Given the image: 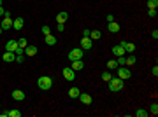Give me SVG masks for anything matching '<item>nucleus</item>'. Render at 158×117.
<instances>
[{"mask_svg":"<svg viewBox=\"0 0 158 117\" xmlns=\"http://www.w3.org/2000/svg\"><path fill=\"white\" fill-rule=\"evenodd\" d=\"M2 32H4V30H2V26H0V35H2Z\"/></svg>","mask_w":158,"mask_h":117,"instance_id":"58836bf2","label":"nucleus"},{"mask_svg":"<svg viewBox=\"0 0 158 117\" xmlns=\"http://www.w3.org/2000/svg\"><path fill=\"white\" fill-rule=\"evenodd\" d=\"M19 46H18V40H9L7 44H5V51H11V53H14L16 54V49H18Z\"/></svg>","mask_w":158,"mask_h":117,"instance_id":"6e6552de","label":"nucleus"},{"mask_svg":"<svg viewBox=\"0 0 158 117\" xmlns=\"http://www.w3.org/2000/svg\"><path fill=\"white\" fill-rule=\"evenodd\" d=\"M16 61L18 63H23L25 61V54H16Z\"/></svg>","mask_w":158,"mask_h":117,"instance_id":"7c9ffc66","label":"nucleus"},{"mask_svg":"<svg viewBox=\"0 0 158 117\" xmlns=\"http://www.w3.org/2000/svg\"><path fill=\"white\" fill-rule=\"evenodd\" d=\"M83 56H84V51H83L81 47H77V49H72L67 58H69L70 61H77V60H83Z\"/></svg>","mask_w":158,"mask_h":117,"instance_id":"7ed1b4c3","label":"nucleus"},{"mask_svg":"<svg viewBox=\"0 0 158 117\" xmlns=\"http://www.w3.org/2000/svg\"><path fill=\"white\" fill-rule=\"evenodd\" d=\"M72 70H83L84 68V61L83 60H77V61H72Z\"/></svg>","mask_w":158,"mask_h":117,"instance_id":"a211bd4d","label":"nucleus"},{"mask_svg":"<svg viewBox=\"0 0 158 117\" xmlns=\"http://www.w3.org/2000/svg\"><path fill=\"white\" fill-rule=\"evenodd\" d=\"M121 47L125 49V53H134V51H135V44L127 42V40H121Z\"/></svg>","mask_w":158,"mask_h":117,"instance_id":"1a4fd4ad","label":"nucleus"},{"mask_svg":"<svg viewBox=\"0 0 158 117\" xmlns=\"http://www.w3.org/2000/svg\"><path fill=\"white\" fill-rule=\"evenodd\" d=\"M69 19V14L63 11V12H60V14H56V23H62V25H65V21Z\"/></svg>","mask_w":158,"mask_h":117,"instance_id":"2eb2a0df","label":"nucleus"},{"mask_svg":"<svg viewBox=\"0 0 158 117\" xmlns=\"http://www.w3.org/2000/svg\"><path fill=\"white\" fill-rule=\"evenodd\" d=\"M42 33H44V35H49V33H51V28H49V26H42Z\"/></svg>","mask_w":158,"mask_h":117,"instance_id":"2f4dec72","label":"nucleus"},{"mask_svg":"<svg viewBox=\"0 0 158 117\" xmlns=\"http://www.w3.org/2000/svg\"><path fill=\"white\" fill-rule=\"evenodd\" d=\"M100 77H102V81H104V82H109V81L113 79V75H111V72H104V74L100 75Z\"/></svg>","mask_w":158,"mask_h":117,"instance_id":"b1692460","label":"nucleus"},{"mask_svg":"<svg viewBox=\"0 0 158 117\" xmlns=\"http://www.w3.org/2000/svg\"><path fill=\"white\" fill-rule=\"evenodd\" d=\"M37 86H39L42 91H47V89H51V86H53V79L47 77V75H42V77L37 79Z\"/></svg>","mask_w":158,"mask_h":117,"instance_id":"f257e3e1","label":"nucleus"},{"mask_svg":"<svg viewBox=\"0 0 158 117\" xmlns=\"http://www.w3.org/2000/svg\"><path fill=\"white\" fill-rule=\"evenodd\" d=\"M158 0H148V9H157Z\"/></svg>","mask_w":158,"mask_h":117,"instance_id":"a878e982","label":"nucleus"},{"mask_svg":"<svg viewBox=\"0 0 158 117\" xmlns=\"http://www.w3.org/2000/svg\"><path fill=\"white\" fill-rule=\"evenodd\" d=\"M79 102L84 103V105H90V103L93 102V98H91L90 95H86V93H81V95H79Z\"/></svg>","mask_w":158,"mask_h":117,"instance_id":"f8f14e48","label":"nucleus"},{"mask_svg":"<svg viewBox=\"0 0 158 117\" xmlns=\"http://www.w3.org/2000/svg\"><path fill=\"white\" fill-rule=\"evenodd\" d=\"M148 16L149 18H157V9H148Z\"/></svg>","mask_w":158,"mask_h":117,"instance_id":"c756f323","label":"nucleus"},{"mask_svg":"<svg viewBox=\"0 0 158 117\" xmlns=\"http://www.w3.org/2000/svg\"><path fill=\"white\" fill-rule=\"evenodd\" d=\"M111 21H114V16L113 14H107V23H111Z\"/></svg>","mask_w":158,"mask_h":117,"instance_id":"c9c22d12","label":"nucleus"},{"mask_svg":"<svg viewBox=\"0 0 158 117\" xmlns=\"http://www.w3.org/2000/svg\"><path fill=\"white\" fill-rule=\"evenodd\" d=\"M151 75H153V77H158V67H157V65L153 67V70H151Z\"/></svg>","mask_w":158,"mask_h":117,"instance_id":"473e14b6","label":"nucleus"},{"mask_svg":"<svg viewBox=\"0 0 158 117\" xmlns=\"http://www.w3.org/2000/svg\"><path fill=\"white\" fill-rule=\"evenodd\" d=\"M5 14V11H4V7H0V16H4Z\"/></svg>","mask_w":158,"mask_h":117,"instance_id":"4c0bfd02","label":"nucleus"},{"mask_svg":"<svg viewBox=\"0 0 158 117\" xmlns=\"http://www.w3.org/2000/svg\"><path fill=\"white\" fill-rule=\"evenodd\" d=\"M18 46H19V47H23V49H25V47H26V46H28V42H26V39H19V40H18Z\"/></svg>","mask_w":158,"mask_h":117,"instance_id":"c85d7f7f","label":"nucleus"},{"mask_svg":"<svg viewBox=\"0 0 158 117\" xmlns=\"http://www.w3.org/2000/svg\"><path fill=\"white\" fill-rule=\"evenodd\" d=\"M91 47H93V40H91L90 37H83V39H81V49L88 51V49H91Z\"/></svg>","mask_w":158,"mask_h":117,"instance_id":"423d86ee","label":"nucleus"},{"mask_svg":"<svg viewBox=\"0 0 158 117\" xmlns=\"http://www.w3.org/2000/svg\"><path fill=\"white\" fill-rule=\"evenodd\" d=\"M12 98H14L16 102H23V100H25V93L19 91V89H14V91H12Z\"/></svg>","mask_w":158,"mask_h":117,"instance_id":"4468645a","label":"nucleus"},{"mask_svg":"<svg viewBox=\"0 0 158 117\" xmlns=\"http://www.w3.org/2000/svg\"><path fill=\"white\" fill-rule=\"evenodd\" d=\"M56 30H58V32H63V30H65V26H63L62 23H58V26H56Z\"/></svg>","mask_w":158,"mask_h":117,"instance_id":"72a5a7b5","label":"nucleus"},{"mask_svg":"<svg viewBox=\"0 0 158 117\" xmlns=\"http://www.w3.org/2000/svg\"><path fill=\"white\" fill-rule=\"evenodd\" d=\"M2 58H4V61H7V63H11V61H14V60H16L14 53H11V51H5V53L2 54Z\"/></svg>","mask_w":158,"mask_h":117,"instance_id":"f3484780","label":"nucleus"},{"mask_svg":"<svg viewBox=\"0 0 158 117\" xmlns=\"http://www.w3.org/2000/svg\"><path fill=\"white\" fill-rule=\"evenodd\" d=\"M100 37H102L100 30H90V39H91V40H98Z\"/></svg>","mask_w":158,"mask_h":117,"instance_id":"6ab92c4d","label":"nucleus"},{"mask_svg":"<svg viewBox=\"0 0 158 117\" xmlns=\"http://www.w3.org/2000/svg\"><path fill=\"white\" fill-rule=\"evenodd\" d=\"M44 40H46L47 46H55V44H56V37H53L51 33H49V35H44Z\"/></svg>","mask_w":158,"mask_h":117,"instance_id":"aec40b11","label":"nucleus"},{"mask_svg":"<svg viewBox=\"0 0 158 117\" xmlns=\"http://www.w3.org/2000/svg\"><path fill=\"white\" fill-rule=\"evenodd\" d=\"M113 54H114V56H125L127 53H125V49L121 47V44H116V46H113Z\"/></svg>","mask_w":158,"mask_h":117,"instance_id":"9b49d317","label":"nucleus"},{"mask_svg":"<svg viewBox=\"0 0 158 117\" xmlns=\"http://www.w3.org/2000/svg\"><path fill=\"white\" fill-rule=\"evenodd\" d=\"M37 54V47L35 46H26L25 47V56H35Z\"/></svg>","mask_w":158,"mask_h":117,"instance_id":"dca6fc26","label":"nucleus"},{"mask_svg":"<svg viewBox=\"0 0 158 117\" xmlns=\"http://www.w3.org/2000/svg\"><path fill=\"white\" fill-rule=\"evenodd\" d=\"M79 95H81V91H79L77 88H70V89H69V96H70V98H79Z\"/></svg>","mask_w":158,"mask_h":117,"instance_id":"412c9836","label":"nucleus"},{"mask_svg":"<svg viewBox=\"0 0 158 117\" xmlns=\"http://www.w3.org/2000/svg\"><path fill=\"white\" fill-rule=\"evenodd\" d=\"M0 26H2V30H11V28H12V19H11V18H7V16H4L2 23H0Z\"/></svg>","mask_w":158,"mask_h":117,"instance_id":"0eeeda50","label":"nucleus"},{"mask_svg":"<svg viewBox=\"0 0 158 117\" xmlns=\"http://www.w3.org/2000/svg\"><path fill=\"white\" fill-rule=\"evenodd\" d=\"M7 117H21V112L16 110V109H14V110H9V112H7Z\"/></svg>","mask_w":158,"mask_h":117,"instance_id":"393cba45","label":"nucleus"},{"mask_svg":"<svg viewBox=\"0 0 158 117\" xmlns=\"http://www.w3.org/2000/svg\"><path fill=\"white\" fill-rule=\"evenodd\" d=\"M149 114H153V116H157L158 114V105L157 103H153V105L149 107Z\"/></svg>","mask_w":158,"mask_h":117,"instance_id":"cd10ccee","label":"nucleus"},{"mask_svg":"<svg viewBox=\"0 0 158 117\" xmlns=\"http://www.w3.org/2000/svg\"><path fill=\"white\" fill-rule=\"evenodd\" d=\"M123 88H125V81H123V79H120V77H116V79H114V77H113V79L109 81V89H111L113 93L121 91Z\"/></svg>","mask_w":158,"mask_h":117,"instance_id":"f03ea898","label":"nucleus"},{"mask_svg":"<svg viewBox=\"0 0 158 117\" xmlns=\"http://www.w3.org/2000/svg\"><path fill=\"white\" fill-rule=\"evenodd\" d=\"M135 116H137V117H148V116H149V112H146V110H142V109H139V110L135 112Z\"/></svg>","mask_w":158,"mask_h":117,"instance_id":"bb28decb","label":"nucleus"},{"mask_svg":"<svg viewBox=\"0 0 158 117\" xmlns=\"http://www.w3.org/2000/svg\"><path fill=\"white\" fill-rule=\"evenodd\" d=\"M151 37H153V39L157 40V39H158V30H153V33H151Z\"/></svg>","mask_w":158,"mask_h":117,"instance_id":"f704fd0d","label":"nucleus"},{"mask_svg":"<svg viewBox=\"0 0 158 117\" xmlns=\"http://www.w3.org/2000/svg\"><path fill=\"white\" fill-rule=\"evenodd\" d=\"M107 68H109V70H116V68H118V61H116V60L107 61Z\"/></svg>","mask_w":158,"mask_h":117,"instance_id":"5701e85b","label":"nucleus"},{"mask_svg":"<svg viewBox=\"0 0 158 117\" xmlns=\"http://www.w3.org/2000/svg\"><path fill=\"white\" fill-rule=\"evenodd\" d=\"M62 74H63L65 81H69V82H72V81L76 79V74H74V70H72V68H69V67H67V68H63V70H62Z\"/></svg>","mask_w":158,"mask_h":117,"instance_id":"39448f33","label":"nucleus"},{"mask_svg":"<svg viewBox=\"0 0 158 117\" xmlns=\"http://www.w3.org/2000/svg\"><path fill=\"white\" fill-rule=\"evenodd\" d=\"M23 25H25V19H23V18H14V19H12V28H14V30H21Z\"/></svg>","mask_w":158,"mask_h":117,"instance_id":"9d476101","label":"nucleus"},{"mask_svg":"<svg viewBox=\"0 0 158 117\" xmlns=\"http://www.w3.org/2000/svg\"><path fill=\"white\" fill-rule=\"evenodd\" d=\"M107 30H109L111 33H118V32L121 30V26H120L116 21H111V23H109V26H107Z\"/></svg>","mask_w":158,"mask_h":117,"instance_id":"ddd939ff","label":"nucleus"},{"mask_svg":"<svg viewBox=\"0 0 158 117\" xmlns=\"http://www.w3.org/2000/svg\"><path fill=\"white\" fill-rule=\"evenodd\" d=\"M118 77L123 79V81H128L132 77V72L127 70V67H118Z\"/></svg>","mask_w":158,"mask_h":117,"instance_id":"20e7f679","label":"nucleus"},{"mask_svg":"<svg viewBox=\"0 0 158 117\" xmlns=\"http://www.w3.org/2000/svg\"><path fill=\"white\" fill-rule=\"evenodd\" d=\"M0 7H2V0H0Z\"/></svg>","mask_w":158,"mask_h":117,"instance_id":"ea45409f","label":"nucleus"},{"mask_svg":"<svg viewBox=\"0 0 158 117\" xmlns=\"http://www.w3.org/2000/svg\"><path fill=\"white\" fill-rule=\"evenodd\" d=\"M83 37H90V30H88V28H84V32H83Z\"/></svg>","mask_w":158,"mask_h":117,"instance_id":"e433bc0d","label":"nucleus"},{"mask_svg":"<svg viewBox=\"0 0 158 117\" xmlns=\"http://www.w3.org/2000/svg\"><path fill=\"white\" fill-rule=\"evenodd\" d=\"M135 61H137L135 56H128V58H125V67H132V65H135Z\"/></svg>","mask_w":158,"mask_h":117,"instance_id":"4be33fe9","label":"nucleus"}]
</instances>
